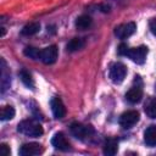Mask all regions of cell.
<instances>
[{"label": "cell", "mask_w": 156, "mask_h": 156, "mask_svg": "<svg viewBox=\"0 0 156 156\" xmlns=\"http://www.w3.org/2000/svg\"><path fill=\"white\" fill-rule=\"evenodd\" d=\"M17 130L21 134L32 136V138H39L44 133L41 124L39 122H37L35 119H24V121L20 122L17 126Z\"/></svg>", "instance_id": "obj_1"}, {"label": "cell", "mask_w": 156, "mask_h": 156, "mask_svg": "<svg viewBox=\"0 0 156 156\" xmlns=\"http://www.w3.org/2000/svg\"><path fill=\"white\" fill-rule=\"evenodd\" d=\"M71 133L73 136H76L79 140H87L88 138H90L94 133V129L91 126H85L83 123H78V122H73L69 127Z\"/></svg>", "instance_id": "obj_2"}, {"label": "cell", "mask_w": 156, "mask_h": 156, "mask_svg": "<svg viewBox=\"0 0 156 156\" xmlns=\"http://www.w3.org/2000/svg\"><path fill=\"white\" fill-rule=\"evenodd\" d=\"M147 52H149L147 46L140 45V46H136V48H128V50L126 52V56L129 57L133 62H135L138 65H143L146 60Z\"/></svg>", "instance_id": "obj_3"}, {"label": "cell", "mask_w": 156, "mask_h": 156, "mask_svg": "<svg viewBox=\"0 0 156 156\" xmlns=\"http://www.w3.org/2000/svg\"><path fill=\"white\" fill-rule=\"evenodd\" d=\"M127 74V67L122 62H115L110 66L108 77L115 84H119L124 80Z\"/></svg>", "instance_id": "obj_4"}, {"label": "cell", "mask_w": 156, "mask_h": 156, "mask_svg": "<svg viewBox=\"0 0 156 156\" xmlns=\"http://www.w3.org/2000/svg\"><path fill=\"white\" fill-rule=\"evenodd\" d=\"M139 118H140V115L136 110H129V111H126L121 115L118 122H119V126L122 128L129 129L139 122Z\"/></svg>", "instance_id": "obj_5"}, {"label": "cell", "mask_w": 156, "mask_h": 156, "mask_svg": "<svg viewBox=\"0 0 156 156\" xmlns=\"http://www.w3.org/2000/svg\"><path fill=\"white\" fill-rule=\"evenodd\" d=\"M58 49L56 45H50L40 50V61L45 65H52L57 60Z\"/></svg>", "instance_id": "obj_6"}, {"label": "cell", "mask_w": 156, "mask_h": 156, "mask_svg": "<svg viewBox=\"0 0 156 156\" xmlns=\"http://www.w3.org/2000/svg\"><path fill=\"white\" fill-rule=\"evenodd\" d=\"M135 29H136V24L134 22H127L115 28V35L119 39H127L134 34Z\"/></svg>", "instance_id": "obj_7"}, {"label": "cell", "mask_w": 156, "mask_h": 156, "mask_svg": "<svg viewBox=\"0 0 156 156\" xmlns=\"http://www.w3.org/2000/svg\"><path fill=\"white\" fill-rule=\"evenodd\" d=\"M43 151H44V147L39 143H26L20 147L18 154L21 156H34V155L43 154Z\"/></svg>", "instance_id": "obj_8"}, {"label": "cell", "mask_w": 156, "mask_h": 156, "mask_svg": "<svg viewBox=\"0 0 156 156\" xmlns=\"http://www.w3.org/2000/svg\"><path fill=\"white\" fill-rule=\"evenodd\" d=\"M50 106H51V111L52 115L56 119H61L66 116V107L62 102V100L58 96H54L50 101Z\"/></svg>", "instance_id": "obj_9"}, {"label": "cell", "mask_w": 156, "mask_h": 156, "mask_svg": "<svg viewBox=\"0 0 156 156\" xmlns=\"http://www.w3.org/2000/svg\"><path fill=\"white\" fill-rule=\"evenodd\" d=\"M51 144L55 149L61 150V151H68L71 149L69 141L67 140V138L65 136V134L62 132H57L54 134V136L51 139Z\"/></svg>", "instance_id": "obj_10"}, {"label": "cell", "mask_w": 156, "mask_h": 156, "mask_svg": "<svg viewBox=\"0 0 156 156\" xmlns=\"http://www.w3.org/2000/svg\"><path fill=\"white\" fill-rule=\"evenodd\" d=\"M141 98H143V88H141V84L132 87L127 91V94H126V99L130 104H138V102H140L141 101Z\"/></svg>", "instance_id": "obj_11"}, {"label": "cell", "mask_w": 156, "mask_h": 156, "mask_svg": "<svg viewBox=\"0 0 156 156\" xmlns=\"http://www.w3.org/2000/svg\"><path fill=\"white\" fill-rule=\"evenodd\" d=\"M144 141L147 146H156V124H151L145 129Z\"/></svg>", "instance_id": "obj_12"}, {"label": "cell", "mask_w": 156, "mask_h": 156, "mask_svg": "<svg viewBox=\"0 0 156 156\" xmlns=\"http://www.w3.org/2000/svg\"><path fill=\"white\" fill-rule=\"evenodd\" d=\"M104 154L107 156H113L117 151H118V141L115 138H108L106 139L105 144H104Z\"/></svg>", "instance_id": "obj_13"}, {"label": "cell", "mask_w": 156, "mask_h": 156, "mask_svg": "<svg viewBox=\"0 0 156 156\" xmlns=\"http://www.w3.org/2000/svg\"><path fill=\"white\" fill-rule=\"evenodd\" d=\"M144 111L147 117L156 119V98H147L145 104H144Z\"/></svg>", "instance_id": "obj_14"}, {"label": "cell", "mask_w": 156, "mask_h": 156, "mask_svg": "<svg viewBox=\"0 0 156 156\" xmlns=\"http://www.w3.org/2000/svg\"><path fill=\"white\" fill-rule=\"evenodd\" d=\"M84 45H85V41H84L83 38H73V39H71V40L67 43L66 49H67V51H69V52H74V51H78V50L83 49Z\"/></svg>", "instance_id": "obj_15"}, {"label": "cell", "mask_w": 156, "mask_h": 156, "mask_svg": "<svg viewBox=\"0 0 156 156\" xmlns=\"http://www.w3.org/2000/svg\"><path fill=\"white\" fill-rule=\"evenodd\" d=\"M39 30H40V23H39V22H30V23H27V24L21 29V34L29 37V35L37 34Z\"/></svg>", "instance_id": "obj_16"}, {"label": "cell", "mask_w": 156, "mask_h": 156, "mask_svg": "<svg viewBox=\"0 0 156 156\" xmlns=\"http://www.w3.org/2000/svg\"><path fill=\"white\" fill-rule=\"evenodd\" d=\"M93 23V20L90 16L88 15H82L79 16L77 20H76V27L80 30H84V29H88Z\"/></svg>", "instance_id": "obj_17"}, {"label": "cell", "mask_w": 156, "mask_h": 156, "mask_svg": "<svg viewBox=\"0 0 156 156\" xmlns=\"http://www.w3.org/2000/svg\"><path fill=\"white\" fill-rule=\"evenodd\" d=\"M1 65H2L1 67V91L4 93L10 87L11 80H10V76L6 73V62L4 58H1Z\"/></svg>", "instance_id": "obj_18"}, {"label": "cell", "mask_w": 156, "mask_h": 156, "mask_svg": "<svg viewBox=\"0 0 156 156\" xmlns=\"http://www.w3.org/2000/svg\"><path fill=\"white\" fill-rule=\"evenodd\" d=\"M20 78H21V80L23 82V84H24L26 87H28L29 89H34V88H35L34 79H33L32 74H30L27 69H21V71H20Z\"/></svg>", "instance_id": "obj_19"}, {"label": "cell", "mask_w": 156, "mask_h": 156, "mask_svg": "<svg viewBox=\"0 0 156 156\" xmlns=\"http://www.w3.org/2000/svg\"><path fill=\"white\" fill-rule=\"evenodd\" d=\"M15 113H16V111H15L13 106L6 105V106H4V107L1 108L0 119L4 121V122H5V121H10V119H12V118L15 117Z\"/></svg>", "instance_id": "obj_20"}, {"label": "cell", "mask_w": 156, "mask_h": 156, "mask_svg": "<svg viewBox=\"0 0 156 156\" xmlns=\"http://www.w3.org/2000/svg\"><path fill=\"white\" fill-rule=\"evenodd\" d=\"M23 54L27 57H30L33 60H40V50L34 46H27L23 50Z\"/></svg>", "instance_id": "obj_21"}, {"label": "cell", "mask_w": 156, "mask_h": 156, "mask_svg": "<svg viewBox=\"0 0 156 156\" xmlns=\"http://www.w3.org/2000/svg\"><path fill=\"white\" fill-rule=\"evenodd\" d=\"M0 147H1V154H2V156H9V155H10L11 150H10V146H9L7 144H5V143H1Z\"/></svg>", "instance_id": "obj_22"}, {"label": "cell", "mask_w": 156, "mask_h": 156, "mask_svg": "<svg viewBox=\"0 0 156 156\" xmlns=\"http://www.w3.org/2000/svg\"><path fill=\"white\" fill-rule=\"evenodd\" d=\"M127 50H128V45L127 44H121L119 46H118V54L119 55H122V56H126V52H127Z\"/></svg>", "instance_id": "obj_23"}, {"label": "cell", "mask_w": 156, "mask_h": 156, "mask_svg": "<svg viewBox=\"0 0 156 156\" xmlns=\"http://www.w3.org/2000/svg\"><path fill=\"white\" fill-rule=\"evenodd\" d=\"M149 27H150V30H151V33L156 37V17L155 18H152L151 21H150V23H149Z\"/></svg>", "instance_id": "obj_24"}, {"label": "cell", "mask_w": 156, "mask_h": 156, "mask_svg": "<svg viewBox=\"0 0 156 156\" xmlns=\"http://www.w3.org/2000/svg\"><path fill=\"white\" fill-rule=\"evenodd\" d=\"M101 11L102 12H108L110 11V6L108 5H101Z\"/></svg>", "instance_id": "obj_25"}, {"label": "cell", "mask_w": 156, "mask_h": 156, "mask_svg": "<svg viewBox=\"0 0 156 156\" xmlns=\"http://www.w3.org/2000/svg\"><path fill=\"white\" fill-rule=\"evenodd\" d=\"M5 33H6L5 27H1V37H4V35H5Z\"/></svg>", "instance_id": "obj_26"}]
</instances>
